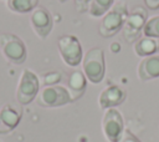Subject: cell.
Returning a JSON list of instances; mask_svg holds the SVG:
<instances>
[{"instance_id":"obj_15","label":"cell","mask_w":159,"mask_h":142,"mask_svg":"<svg viewBox=\"0 0 159 142\" xmlns=\"http://www.w3.org/2000/svg\"><path fill=\"white\" fill-rule=\"evenodd\" d=\"M113 2L114 0H91L88 12L93 17L103 16L113 6Z\"/></svg>"},{"instance_id":"obj_20","label":"cell","mask_w":159,"mask_h":142,"mask_svg":"<svg viewBox=\"0 0 159 142\" xmlns=\"http://www.w3.org/2000/svg\"><path fill=\"white\" fill-rule=\"evenodd\" d=\"M118 142H140L129 130H124Z\"/></svg>"},{"instance_id":"obj_19","label":"cell","mask_w":159,"mask_h":142,"mask_svg":"<svg viewBox=\"0 0 159 142\" xmlns=\"http://www.w3.org/2000/svg\"><path fill=\"white\" fill-rule=\"evenodd\" d=\"M91 0H75V7L77 12H86L88 11Z\"/></svg>"},{"instance_id":"obj_22","label":"cell","mask_w":159,"mask_h":142,"mask_svg":"<svg viewBox=\"0 0 159 142\" xmlns=\"http://www.w3.org/2000/svg\"><path fill=\"white\" fill-rule=\"evenodd\" d=\"M111 47H112V51H113V52H118V51L120 50V45H119L118 42H113V44L111 45Z\"/></svg>"},{"instance_id":"obj_17","label":"cell","mask_w":159,"mask_h":142,"mask_svg":"<svg viewBox=\"0 0 159 142\" xmlns=\"http://www.w3.org/2000/svg\"><path fill=\"white\" fill-rule=\"evenodd\" d=\"M143 35L159 39V15L153 16L147 20L144 29H143Z\"/></svg>"},{"instance_id":"obj_5","label":"cell","mask_w":159,"mask_h":142,"mask_svg":"<svg viewBox=\"0 0 159 142\" xmlns=\"http://www.w3.org/2000/svg\"><path fill=\"white\" fill-rule=\"evenodd\" d=\"M40 91V81L35 72L31 70H24L16 88V100L20 105H29L32 102Z\"/></svg>"},{"instance_id":"obj_2","label":"cell","mask_w":159,"mask_h":142,"mask_svg":"<svg viewBox=\"0 0 159 142\" xmlns=\"http://www.w3.org/2000/svg\"><path fill=\"white\" fill-rule=\"evenodd\" d=\"M82 71L92 83H99L106 72L104 51L101 47L89 49L82 59Z\"/></svg>"},{"instance_id":"obj_4","label":"cell","mask_w":159,"mask_h":142,"mask_svg":"<svg viewBox=\"0 0 159 142\" xmlns=\"http://www.w3.org/2000/svg\"><path fill=\"white\" fill-rule=\"evenodd\" d=\"M0 51L7 61L15 65L22 64L27 56L24 41L14 34L0 35Z\"/></svg>"},{"instance_id":"obj_7","label":"cell","mask_w":159,"mask_h":142,"mask_svg":"<svg viewBox=\"0 0 159 142\" xmlns=\"http://www.w3.org/2000/svg\"><path fill=\"white\" fill-rule=\"evenodd\" d=\"M37 105L41 107H60L63 105H67L72 102L70 92L66 87L60 85H52V86H45L41 88L36 97Z\"/></svg>"},{"instance_id":"obj_21","label":"cell","mask_w":159,"mask_h":142,"mask_svg":"<svg viewBox=\"0 0 159 142\" xmlns=\"http://www.w3.org/2000/svg\"><path fill=\"white\" fill-rule=\"evenodd\" d=\"M144 4L149 10L159 9V0H144Z\"/></svg>"},{"instance_id":"obj_23","label":"cell","mask_w":159,"mask_h":142,"mask_svg":"<svg viewBox=\"0 0 159 142\" xmlns=\"http://www.w3.org/2000/svg\"><path fill=\"white\" fill-rule=\"evenodd\" d=\"M60 2H65V1H67V0H58Z\"/></svg>"},{"instance_id":"obj_3","label":"cell","mask_w":159,"mask_h":142,"mask_svg":"<svg viewBox=\"0 0 159 142\" xmlns=\"http://www.w3.org/2000/svg\"><path fill=\"white\" fill-rule=\"evenodd\" d=\"M147 20L148 11L143 6H135L130 10V12H128L123 25V37L128 44L135 42L138 39H140Z\"/></svg>"},{"instance_id":"obj_8","label":"cell","mask_w":159,"mask_h":142,"mask_svg":"<svg viewBox=\"0 0 159 142\" xmlns=\"http://www.w3.org/2000/svg\"><path fill=\"white\" fill-rule=\"evenodd\" d=\"M102 130L106 138L109 142H118L123 131H124V122L120 112L116 108H108L104 112L102 120Z\"/></svg>"},{"instance_id":"obj_11","label":"cell","mask_w":159,"mask_h":142,"mask_svg":"<svg viewBox=\"0 0 159 142\" xmlns=\"http://www.w3.org/2000/svg\"><path fill=\"white\" fill-rule=\"evenodd\" d=\"M125 91L117 85H112L106 87L101 95H99V106L101 108L108 110V108H113L118 105H120L124 100H125Z\"/></svg>"},{"instance_id":"obj_14","label":"cell","mask_w":159,"mask_h":142,"mask_svg":"<svg viewBox=\"0 0 159 142\" xmlns=\"http://www.w3.org/2000/svg\"><path fill=\"white\" fill-rule=\"evenodd\" d=\"M157 51H159V39L143 36L134 42V52L140 57L155 55Z\"/></svg>"},{"instance_id":"obj_9","label":"cell","mask_w":159,"mask_h":142,"mask_svg":"<svg viewBox=\"0 0 159 142\" xmlns=\"http://www.w3.org/2000/svg\"><path fill=\"white\" fill-rule=\"evenodd\" d=\"M30 22H31L34 31L40 39L47 37L53 27V20H52L51 14L47 11V9L41 7V6L35 7L32 10L31 16H30Z\"/></svg>"},{"instance_id":"obj_12","label":"cell","mask_w":159,"mask_h":142,"mask_svg":"<svg viewBox=\"0 0 159 142\" xmlns=\"http://www.w3.org/2000/svg\"><path fill=\"white\" fill-rule=\"evenodd\" d=\"M87 87V78L81 70H73L68 75V81H67V90L70 92L71 100L77 101L81 98L86 91Z\"/></svg>"},{"instance_id":"obj_13","label":"cell","mask_w":159,"mask_h":142,"mask_svg":"<svg viewBox=\"0 0 159 142\" xmlns=\"http://www.w3.org/2000/svg\"><path fill=\"white\" fill-rule=\"evenodd\" d=\"M138 76L142 81L159 77V55L143 57L138 65Z\"/></svg>"},{"instance_id":"obj_10","label":"cell","mask_w":159,"mask_h":142,"mask_svg":"<svg viewBox=\"0 0 159 142\" xmlns=\"http://www.w3.org/2000/svg\"><path fill=\"white\" fill-rule=\"evenodd\" d=\"M22 110L17 105L6 103L0 108V135L11 132L20 122Z\"/></svg>"},{"instance_id":"obj_6","label":"cell","mask_w":159,"mask_h":142,"mask_svg":"<svg viewBox=\"0 0 159 142\" xmlns=\"http://www.w3.org/2000/svg\"><path fill=\"white\" fill-rule=\"evenodd\" d=\"M57 46H58V52L66 65L72 67L80 65V62L83 59V52H82L81 42L75 35L60 36L57 40Z\"/></svg>"},{"instance_id":"obj_16","label":"cell","mask_w":159,"mask_h":142,"mask_svg":"<svg viewBox=\"0 0 159 142\" xmlns=\"http://www.w3.org/2000/svg\"><path fill=\"white\" fill-rule=\"evenodd\" d=\"M39 4V0H7V7L14 12H29L32 11Z\"/></svg>"},{"instance_id":"obj_18","label":"cell","mask_w":159,"mask_h":142,"mask_svg":"<svg viewBox=\"0 0 159 142\" xmlns=\"http://www.w3.org/2000/svg\"><path fill=\"white\" fill-rule=\"evenodd\" d=\"M61 80H62V75L57 71H50V72H46L42 75V82L45 86L57 85Z\"/></svg>"},{"instance_id":"obj_1","label":"cell","mask_w":159,"mask_h":142,"mask_svg":"<svg viewBox=\"0 0 159 142\" xmlns=\"http://www.w3.org/2000/svg\"><path fill=\"white\" fill-rule=\"evenodd\" d=\"M128 9L127 4L124 1L116 2L102 17L98 32L102 37L108 39L114 36L119 30L123 29V25L125 22V19L128 16Z\"/></svg>"}]
</instances>
